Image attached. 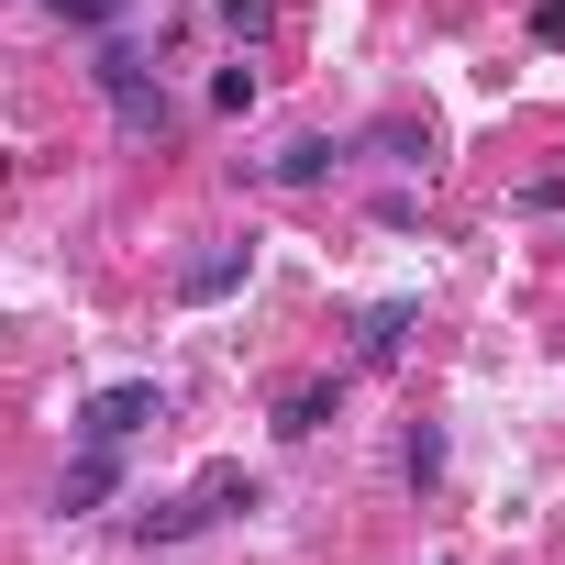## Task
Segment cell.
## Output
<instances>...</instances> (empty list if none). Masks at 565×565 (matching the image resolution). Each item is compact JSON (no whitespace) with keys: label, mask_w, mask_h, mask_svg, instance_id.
Listing matches in <instances>:
<instances>
[{"label":"cell","mask_w":565,"mask_h":565,"mask_svg":"<svg viewBox=\"0 0 565 565\" xmlns=\"http://www.w3.org/2000/svg\"><path fill=\"white\" fill-rule=\"evenodd\" d=\"M211 23H222V34H244V45H255V34H266V0H211Z\"/></svg>","instance_id":"8fae6325"},{"label":"cell","mask_w":565,"mask_h":565,"mask_svg":"<svg viewBox=\"0 0 565 565\" xmlns=\"http://www.w3.org/2000/svg\"><path fill=\"white\" fill-rule=\"evenodd\" d=\"M145 422H167V388H156V377H122V388H100V399L78 411V444H134Z\"/></svg>","instance_id":"7a4b0ae2"},{"label":"cell","mask_w":565,"mask_h":565,"mask_svg":"<svg viewBox=\"0 0 565 565\" xmlns=\"http://www.w3.org/2000/svg\"><path fill=\"white\" fill-rule=\"evenodd\" d=\"M111 488H122V444H78V466H67V477H56V510H67V521H78V510H100V499H111Z\"/></svg>","instance_id":"3957f363"},{"label":"cell","mask_w":565,"mask_h":565,"mask_svg":"<svg viewBox=\"0 0 565 565\" xmlns=\"http://www.w3.org/2000/svg\"><path fill=\"white\" fill-rule=\"evenodd\" d=\"M532 34H543V45H565V0H543V12H532Z\"/></svg>","instance_id":"4fadbf2b"},{"label":"cell","mask_w":565,"mask_h":565,"mask_svg":"<svg viewBox=\"0 0 565 565\" xmlns=\"http://www.w3.org/2000/svg\"><path fill=\"white\" fill-rule=\"evenodd\" d=\"M244 266H255V244H211V255H189V266H178V300H233Z\"/></svg>","instance_id":"277c9868"},{"label":"cell","mask_w":565,"mask_h":565,"mask_svg":"<svg viewBox=\"0 0 565 565\" xmlns=\"http://www.w3.org/2000/svg\"><path fill=\"white\" fill-rule=\"evenodd\" d=\"M189 532H211L200 499H156V510H134V543H189Z\"/></svg>","instance_id":"9c48e42d"},{"label":"cell","mask_w":565,"mask_h":565,"mask_svg":"<svg viewBox=\"0 0 565 565\" xmlns=\"http://www.w3.org/2000/svg\"><path fill=\"white\" fill-rule=\"evenodd\" d=\"M521 211H565V178H521Z\"/></svg>","instance_id":"7c38bea8"},{"label":"cell","mask_w":565,"mask_h":565,"mask_svg":"<svg viewBox=\"0 0 565 565\" xmlns=\"http://www.w3.org/2000/svg\"><path fill=\"white\" fill-rule=\"evenodd\" d=\"M67 12H122V0H67Z\"/></svg>","instance_id":"5bb4252c"},{"label":"cell","mask_w":565,"mask_h":565,"mask_svg":"<svg viewBox=\"0 0 565 565\" xmlns=\"http://www.w3.org/2000/svg\"><path fill=\"white\" fill-rule=\"evenodd\" d=\"M100 89H111V111H122L134 134H167V122H178L167 78H145V56H122V45H100Z\"/></svg>","instance_id":"6da1fadb"},{"label":"cell","mask_w":565,"mask_h":565,"mask_svg":"<svg viewBox=\"0 0 565 565\" xmlns=\"http://www.w3.org/2000/svg\"><path fill=\"white\" fill-rule=\"evenodd\" d=\"M399 466H411V488H433V477H444V433H433V422H411V444H399Z\"/></svg>","instance_id":"30bf717a"},{"label":"cell","mask_w":565,"mask_h":565,"mask_svg":"<svg viewBox=\"0 0 565 565\" xmlns=\"http://www.w3.org/2000/svg\"><path fill=\"white\" fill-rule=\"evenodd\" d=\"M333 167H344V156H333L322 134H300V145H277V167H266V178H277V189H322Z\"/></svg>","instance_id":"52a82bcc"},{"label":"cell","mask_w":565,"mask_h":565,"mask_svg":"<svg viewBox=\"0 0 565 565\" xmlns=\"http://www.w3.org/2000/svg\"><path fill=\"white\" fill-rule=\"evenodd\" d=\"M189 499H200L211 521H233V510H255L266 488H255V466H200V477H189Z\"/></svg>","instance_id":"8992f818"},{"label":"cell","mask_w":565,"mask_h":565,"mask_svg":"<svg viewBox=\"0 0 565 565\" xmlns=\"http://www.w3.org/2000/svg\"><path fill=\"white\" fill-rule=\"evenodd\" d=\"M399 344H411V300H377V311L355 322V355H366V366H388Z\"/></svg>","instance_id":"ba28073f"},{"label":"cell","mask_w":565,"mask_h":565,"mask_svg":"<svg viewBox=\"0 0 565 565\" xmlns=\"http://www.w3.org/2000/svg\"><path fill=\"white\" fill-rule=\"evenodd\" d=\"M333 411H344V377H311V388H289V399H277V433H289V444H311Z\"/></svg>","instance_id":"5b68a950"}]
</instances>
